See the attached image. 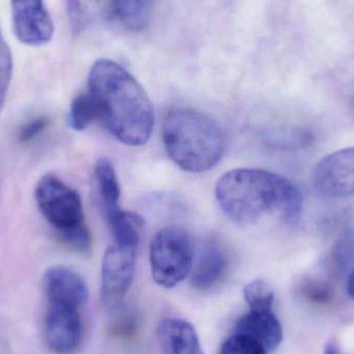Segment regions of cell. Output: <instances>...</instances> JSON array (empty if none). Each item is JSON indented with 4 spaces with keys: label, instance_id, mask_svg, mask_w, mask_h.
<instances>
[{
    "label": "cell",
    "instance_id": "obj_1",
    "mask_svg": "<svg viewBox=\"0 0 354 354\" xmlns=\"http://www.w3.org/2000/svg\"><path fill=\"white\" fill-rule=\"evenodd\" d=\"M88 89L99 120L118 141L130 147L149 141L155 124L153 105L126 68L110 59L97 60L89 72Z\"/></svg>",
    "mask_w": 354,
    "mask_h": 354
},
{
    "label": "cell",
    "instance_id": "obj_2",
    "mask_svg": "<svg viewBox=\"0 0 354 354\" xmlns=\"http://www.w3.org/2000/svg\"><path fill=\"white\" fill-rule=\"evenodd\" d=\"M216 197L224 214L237 224H254L272 216L295 224L303 212L299 189L286 177L266 170L227 172L216 183Z\"/></svg>",
    "mask_w": 354,
    "mask_h": 354
},
{
    "label": "cell",
    "instance_id": "obj_3",
    "mask_svg": "<svg viewBox=\"0 0 354 354\" xmlns=\"http://www.w3.org/2000/svg\"><path fill=\"white\" fill-rule=\"evenodd\" d=\"M163 140L170 159L185 171H207L224 155L226 140L216 120L203 112L177 108L168 112Z\"/></svg>",
    "mask_w": 354,
    "mask_h": 354
},
{
    "label": "cell",
    "instance_id": "obj_4",
    "mask_svg": "<svg viewBox=\"0 0 354 354\" xmlns=\"http://www.w3.org/2000/svg\"><path fill=\"white\" fill-rule=\"evenodd\" d=\"M151 10V0H68V19L75 33L107 22L141 31L149 26Z\"/></svg>",
    "mask_w": 354,
    "mask_h": 354
},
{
    "label": "cell",
    "instance_id": "obj_5",
    "mask_svg": "<svg viewBox=\"0 0 354 354\" xmlns=\"http://www.w3.org/2000/svg\"><path fill=\"white\" fill-rule=\"evenodd\" d=\"M193 259V241L183 227H165L151 241V274L164 288H174L183 282L191 272Z\"/></svg>",
    "mask_w": 354,
    "mask_h": 354
},
{
    "label": "cell",
    "instance_id": "obj_6",
    "mask_svg": "<svg viewBox=\"0 0 354 354\" xmlns=\"http://www.w3.org/2000/svg\"><path fill=\"white\" fill-rule=\"evenodd\" d=\"M35 197L39 212L62 241L87 227L80 195L57 176L41 177L35 187Z\"/></svg>",
    "mask_w": 354,
    "mask_h": 354
},
{
    "label": "cell",
    "instance_id": "obj_7",
    "mask_svg": "<svg viewBox=\"0 0 354 354\" xmlns=\"http://www.w3.org/2000/svg\"><path fill=\"white\" fill-rule=\"evenodd\" d=\"M137 248L114 243L102 263L101 290L104 305L115 309L124 301L134 280Z\"/></svg>",
    "mask_w": 354,
    "mask_h": 354
},
{
    "label": "cell",
    "instance_id": "obj_8",
    "mask_svg": "<svg viewBox=\"0 0 354 354\" xmlns=\"http://www.w3.org/2000/svg\"><path fill=\"white\" fill-rule=\"evenodd\" d=\"M312 185L324 197H353L354 147L334 151L320 160L312 172Z\"/></svg>",
    "mask_w": 354,
    "mask_h": 354
},
{
    "label": "cell",
    "instance_id": "obj_9",
    "mask_svg": "<svg viewBox=\"0 0 354 354\" xmlns=\"http://www.w3.org/2000/svg\"><path fill=\"white\" fill-rule=\"evenodd\" d=\"M15 35L25 45L39 47L51 41L54 23L43 0H10Z\"/></svg>",
    "mask_w": 354,
    "mask_h": 354
},
{
    "label": "cell",
    "instance_id": "obj_10",
    "mask_svg": "<svg viewBox=\"0 0 354 354\" xmlns=\"http://www.w3.org/2000/svg\"><path fill=\"white\" fill-rule=\"evenodd\" d=\"M46 342L55 354H73L82 337L79 308L64 304H48L45 319Z\"/></svg>",
    "mask_w": 354,
    "mask_h": 354
},
{
    "label": "cell",
    "instance_id": "obj_11",
    "mask_svg": "<svg viewBox=\"0 0 354 354\" xmlns=\"http://www.w3.org/2000/svg\"><path fill=\"white\" fill-rule=\"evenodd\" d=\"M43 290L48 304H64L80 309L88 299V287L83 277L66 266H52L46 270Z\"/></svg>",
    "mask_w": 354,
    "mask_h": 354
},
{
    "label": "cell",
    "instance_id": "obj_12",
    "mask_svg": "<svg viewBox=\"0 0 354 354\" xmlns=\"http://www.w3.org/2000/svg\"><path fill=\"white\" fill-rule=\"evenodd\" d=\"M229 257L224 245L216 239L203 243L192 274V284L200 291H208L218 286L226 276Z\"/></svg>",
    "mask_w": 354,
    "mask_h": 354
},
{
    "label": "cell",
    "instance_id": "obj_13",
    "mask_svg": "<svg viewBox=\"0 0 354 354\" xmlns=\"http://www.w3.org/2000/svg\"><path fill=\"white\" fill-rule=\"evenodd\" d=\"M158 337L162 354H204L195 328L187 320H162Z\"/></svg>",
    "mask_w": 354,
    "mask_h": 354
},
{
    "label": "cell",
    "instance_id": "obj_14",
    "mask_svg": "<svg viewBox=\"0 0 354 354\" xmlns=\"http://www.w3.org/2000/svg\"><path fill=\"white\" fill-rule=\"evenodd\" d=\"M234 333L247 335L261 343L266 351H274L282 342L283 328L272 310H250L237 322Z\"/></svg>",
    "mask_w": 354,
    "mask_h": 354
},
{
    "label": "cell",
    "instance_id": "obj_15",
    "mask_svg": "<svg viewBox=\"0 0 354 354\" xmlns=\"http://www.w3.org/2000/svg\"><path fill=\"white\" fill-rule=\"evenodd\" d=\"M104 216L111 229L114 243L128 247H138L140 229L143 220L134 212H126L118 207L104 209Z\"/></svg>",
    "mask_w": 354,
    "mask_h": 354
},
{
    "label": "cell",
    "instance_id": "obj_16",
    "mask_svg": "<svg viewBox=\"0 0 354 354\" xmlns=\"http://www.w3.org/2000/svg\"><path fill=\"white\" fill-rule=\"evenodd\" d=\"M266 145L282 151H299L306 149L313 143L314 135L307 129L276 128L266 130L261 135Z\"/></svg>",
    "mask_w": 354,
    "mask_h": 354
},
{
    "label": "cell",
    "instance_id": "obj_17",
    "mask_svg": "<svg viewBox=\"0 0 354 354\" xmlns=\"http://www.w3.org/2000/svg\"><path fill=\"white\" fill-rule=\"evenodd\" d=\"M95 176L102 209L118 207L120 198V181L111 162L107 159L99 160L95 165Z\"/></svg>",
    "mask_w": 354,
    "mask_h": 354
},
{
    "label": "cell",
    "instance_id": "obj_18",
    "mask_svg": "<svg viewBox=\"0 0 354 354\" xmlns=\"http://www.w3.org/2000/svg\"><path fill=\"white\" fill-rule=\"evenodd\" d=\"M95 120H99V112L93 97L89 93L77 95L71 104L68 114L71 128L75 131H83Z\"/></svg>",
    "mask_w": 354,
    "mask_h": 354
},
{
    "label": "cell",
    "instance_id": "obj_19",
    "mask_svg": "<svg viewBox=\"0 0 354 354\" xmlns=\"http://www.w3.org/2000/svg\"><path fill=\"white\" fill-rule=\"evenodd\" d=\"M243 297L249 305L250 310H272L274 291L266 281L255 280L249 283L243 289Z\"/></svg>",
    "mask_w": 354,
    "mask_h": 354
},
{
    "label": "cell",
    "instance_id": "obj_20",
    "mask_svg": "<svg viewBox=\"0 0 354 354\" xmlns=\"http://www.w3.org/2000/svg\"><path fill=\"white\" fill-rule=\"evenodd\" d=\"M266 347L247 335L234 333L225 340L220 354H268Z\"/></svg>",
    "mask_w": 354,
    "mask_h": 354
},
{
    "label": "cell",
    "instance_id": "obj_21",
    "mask_svg": "<svg viewBox=\"0 0 354 354\" xmlns=\"http://www.w3.org/2000/svg\"><path fill=\"white\" fill-rule=\"evenodd\" d=\"M12 66H14V62H12V51L0 28V113L3 109L8 87L12 80Z\"/></svg>",
    "mask_w": 354,
    "mask_h": 354
},
{
    "label": "cell",
    "instance_id": "obj_22",
    "mask_svg": "<svg viewBox=\"0 0 354 354\" xmlns=\"http://www.w3.org/2000/svg\"><path fill=\"white\" fill-rule=\"evenodd\" d=\"M301 292L308 301L315 304H328L332 301L333 293L326 283L317 280H306L301 284Z\"/></svg>",
    "mask_w": 354,
    "mask_h": 354
},
{
    "label": "cell",
    "instance_id": "obj_23",
    "mask_svg": "<svg viewBox=\"0 0 354 354\" xmlns=\"http://www.w3.org/2000/svg\"><path fill=\"white\" fill-rule=\"evenodd\" d=\"M48 126H49V120L45 116H39L35 120H31L20 129L19 140L22 143L30 142L33 139L39 137L48 128Z\"/></svg>",
    "mask_w": 354,
    "mask_h": 354
},
{
    "label": "cell",
    "instance_id": "obj_24",
    "mask_svg": "<svg viewBox=\"0 0 354 354\" xmlns=\"http://www.w3.org/2000/svg\"><path fill=\"white\" fill-rule=\"evenodd\" d=\"M324 354H342L341 353L340 349L338 348L335 343L330 342L326 345V349H324Z\"/></svg>",
    "mask_w": 354,
    "mask_h": 354
},
{
    "label": "cell",
    "instance_id": "obj_25",
    "mask_svg": "<svg viewBox=\"0 0 354 354\" xmlns=\"http://www.w3.org/2000/svg\"><path fill=\"white\" fill-rule=\"evenodd\" d=\"M347 290H348L351 297L354 299V270L349 276L348 282H347Z\"/></svg>",
    "mask_w": 354,
    "mask_h": 354
}]
</instances>
